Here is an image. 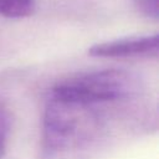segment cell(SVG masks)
Segmentation results:
<instances>
[{
    "label": "cell",
    "instance_id": "obj_4",
    "mask_svg": "<svg viewBox=\"0 0 159 159\" xmlns=\"http://www.w3.org/2000/svg\"><path fill=\"white\" fill-rule=\"evenodd\" d=\"M35 9V0H0V16L21 19L30 16Z\"/></svg>",
    "mask_w": 159,
    "mask_h": 159
},
{
    "label": "cell",
    "instance_id": "obj_1",
    "mask_svg": "<svg viewBox=\"0 0 159 159\" xmlns=\"http://www.w3.org/2000/svg\"><path fill=\"white\" fill-rule=\"evenodd\" d=\"M125 103L78 99L51 89L42 120L45 159H88L107 140L114 111Z\"/></svg>",
    "mask_w": 159,
    "mask_h": 159
},
{
    "label": "cell",
    "instance_id": "obj_6",
    "mask_svg": "<svg viewBox=\"0 0 159 159\" xmlns=\"http://www.w3.org/2000/svg\"><path fill=\"white\" fill-rule=\"evenodd\" d=\"M159 0H133L137 11L152 20H158L159 17Z\"/></svg>",
    "mask_w": 159,
    "mask_h": 159
},
{
    "label": "cell",
    "instance_id": "obj_3",
    "mask_svg": "<svg viewBox=\"0 0 159 159\" xmlns=\"http://www.w3.org/2000/svg\"><path fill=\"white\" fill-rule=\"evenodd\" d=\"M159 37L154 35L130 36L93 45L88 53L103 58H150L158 56Z\"/></svg>",
    "mask_w": 159,
    "mask_h": 159
},
{
    "label": "cell",
    "instance_id": "obj_5",
    "mask_svg": "<svg viewBox=\"0 0 159 159\" xmlns=\"http://www.w3.org/2000/svg\"><path fill=\"white\" fill-rule=\"evenodd\" d=\"M11 112L7 107V104L0 98V159H2L7 142H9V134L11 130Z\"/></svg>",
    "mask_w": 159,
    "mask_h": 159
},
{
    "label": "cell",
    "instance_id": "obj_2",
    "mask_svg": "<svg viewBox=\"0 0 159 159\" xmlns=\"http://www.w3.org/2000/svg\"><path fill=\"white\" fill-rule=\"evenodd\" d=\"M51 89L78 99L125 103L138 96L139 80L124 70H98L71 76Z\"/></svg>",
    "mask_w": 159,
    "mask_h": 159
}]
</instances>
